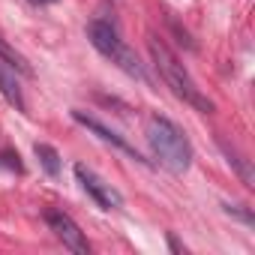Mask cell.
Segmentation results:
<instances>
[{"label": "cell", "instance_id": "cell-1", "mask_svg": "<svg viewBox=\"0 0 255 255\" xmlns=\"http://www.w3.org/2000/svg\"><path fill=\"white\" fill-rule=\"evenodd\" d=\"M144 138L150 144L153 159L162 168H168L171 174L189 171V165H192V144H189V138L183 135V129L177 123H171L168 117L153 114L147 120V126H144Z\"/></svg>", "mask_w": 255, "mask_h": 255}, {"label": "cell", "instance_id": "cell-2", "mask_svg": "<svg viewBox=\"0 0 255 255\" xmlns=\"http://www.w3.org/2000/svg\"><path fill=\"white\" fill-rule=\"evenodd\" d=\"M147 48H150V57H153V63H156V69H159V75H162V81L174 90V96H180L186 105H192L195 111H213V102L201 93V87L192 81V75L186 72V66L177 60V54L162 42V39H156V36H150L147 39Z\"/></svg>", "mask_w": 255, "mask_h": 255}, {"label": "cell", "instance_id": "cell-3", "mask_svg": "<svg viewBox=\"0 0 255 255\" xmlns=\"http://www.w3.org/2000/svg\"><path fill=\"white\" fill-rule=\"evenodd\" d=\"M87 39H90V45L102 54V57H108L114 66H120L126 75H132V78H138V81H147V72H144V66H141V60L135 57V51L126 45L123 39H120V33H117V27L111 24V21H90L87 24Z\"/></svg>", "mask_w": 255, "mask_h": 255}, {"label": "cell", "instance_id": "cell-4", "mask_svg": "<svg viewBox=\"0 0 255 255\" xmlns=\"http://www.w3.org/2000/svg\"><path fill=\"white\" fill-rule=\"evenodd\" d=\"M75 177H78V183H81V189L102 207V210H117V207H123V195L111 186V183H105L96 171H90L84 162H78L75 165Z\"/></svg>", "mask_w": 255, "mask_h": 255}, {"label": "cell", "instance_id": "cell-5", "mask_svg": "<svg viewBox=\"0 0 255 255\" xmlns=\"http://www.w3.org/2000/svg\"><path fill=\"white\" fill-rule=\"evenodd\" d=\"M45 222H48V228L54 231V237H57L69 252H75V255H87V252H90V243H87L84 231L75 225V219H72L69 213H63V210H48V213H45Z\"/></svg>", "mask_w": 255, "mask_h": 255}, {"label": "cell", "instance_id": "cell-6", "mask_svg": "<svg viewBox=\"0 0 255 255\" xmlns=\"http://www.w3.org/2000/svg\"><path fill=\"white\" fill-rule=\"evenodd\" d=\"M72 120H75V123H81V126H87V129H90V132H93L96 138H102L105 144H114L117 150H123V153L129 156V159H135V162H144V165H150V159H144V156H141V153H138V150H135V147H132L129 141H126L123 135H117L114 129H108V126H105V123H99L96 117H90V114H84V111H78V108H75V111H72Z\"/></svg>", "mask_w": 255, "mask_h": 255}, {"label": "cell", "instance_id": "cell-7", "mask_svg": "<svg viewBox=\"0 0 255 255\" xmlns=\"http://www.w3.org/2000/svg\"><path fill=\"white\" fill-rule=\"evenodd\" d=\"M0 93H3L18 111L27 108V105H24V96H21V84H18V78H15V66H9L6 60H0Z\"/></svg>", "mask_w": 255, "mask_h": 255}, {"label": "cell", "instance_id": "cell-8", "mask_svg": "<svg viewBox=\"0 0 255 255\" xmlns=\"http://www.w3.org/2000/svg\"><path fill=\"white\" fill-rule=\"evenodd\" d=\"M36 156H39V162H42L45 174H51V177H57V174H60V153H57L51 144H36Z\"/></svg>", "mask_w": 255, "mask_h": 255}, {"label": "cell", "instance_id": "cell-9", "mask_svg": "<svg viewBox=\"0 0 255 255\" xmlns=\"http://www.w3.org/2000/svg\"><path fill=\"white\" fill-rule=\"evenodd\" d=\"M0 60H6L9 66H15V69H21V72H30V66H27V60L18 54V51H12L9 45H3L0 42Z\"/></svg>", "mask_w": 255, "mask_h": 255}, {"label": "cell", "instance_id": "cell-10", "mask_svg": "<svg viewBox=\"0 0 255 255\" xmlns=\"http://www.w3.org/2000/svg\"><path fill=\"white\" fill-rule=\"evenodd\" d=\"M33 6H48V3H57V0H30Z\"/></svg>", "mask_w": 255, "mask_h": 255}]
</instances>
